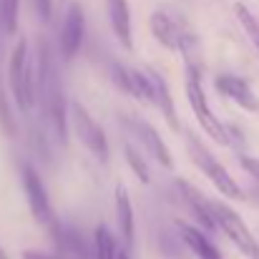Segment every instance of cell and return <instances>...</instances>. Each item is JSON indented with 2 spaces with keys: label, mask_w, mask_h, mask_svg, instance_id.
Returning a JSON list of instances; mask_svg holds the SVG:
<instances>
[{
  "label": "cell",
  "mask_w": 259,
  "mask_h": 259,
  "mask_svg": "<svg viewBox=\"0 0 259 259\" xmlns=\"http://www.w3.org/2000/svg\"><path fill=\"white\" fill-rule=\"evenodd\" d=\"M23 176V191H25V199H28V206H30V214L35 217L38 224L43 227H56V217H53V206H51V199H48V191L40 181L38 171L28 164H23L20 169Z\"/></svg>",
  "instance_id": "9c48e42d"
},
{
  "label": "cell",
  "mask_w": 259,
  "mask_h": 259,
  "mask_svg": "<svg viewBox=\"0 0 259 259\" xmlns=\"http://www.w3.org/2000/svg\"><path fill=\"white\" fill-rule=\"evenodd\" d=\"M149 25H151L154 38H156L164 48H169V51H179V53L189 56L191 48L196 46L194 33H191L181 20H176L174 15H169L166 10H156V13H151Z\"/></svg>",
  "instance_id": "52a82bcc"
},
{
  "label": "cell",
  "mask_w": 259,
  "mask_h": 259,
  "mask_svg": "<svg viewBox=\"0 0 259 259\" xmlns=\"http://www.w3.org/2000/svg\"><path fill=\"white\" fill-rule=\"evenodd\" d=\"M239 164H242V169L249 174L254 181L259 184V159H254V156H242L239 159Z\"/></svg>",
  "instance_id": "603a6c76"
},
{
  "label": "cell",
  "mask_w": 259,
  "mask_h": 259,
  "mask_svg": "<svg viewBox=\"0 0 259 259\" xmlns=\"http://www.w3.org/2000/svg\"><path fill=\"white\" fill-rule=\"evenodd\" d=\"M209 204H211V214H214L217 229H222V232L234 242V247H237L244 257L259 259V242H257V237L249 232V227L244 224V219H242L232 206H227V204H222V201H211V199H209Z\"/></svg>",
  "instance_id": "5b68a950"
},
{
  "label": "cell",
  "mask_w": 259,
  "mask_h": 259,
  "mask_svg": "<svg viewBox=\"0 0 259 259\" xmlns=\"http://www.w3.org/2000/svg\"><path fill=\"white\" fill-rule=\"evenodd\" d=\"M0 126L5 134H15V123H13V116H10V108H8V98L3 93V86H0Z\"/></svg>",
  "instance_id": "44dd1931"
},
{
  "label": "cell",
  "mask_w": 259,
  "mask_h": 259,
  "mask_svg": "<svg viewBox=\"0 0 259 259\" xmlns=\"http://www.w3.org/2000/svg\"><path fill=\"white\" fill-rule=\"evenodd\" d=\"M38 91H40L46 121H48L56 141L63 146L66 139H68V101L63 96L58 68H56V63H53L51 51H48L46 43L40 46V78H38Z\"/></svg>",
  "instance_id": "6da1fadb"
},
{
  "label": "cell",
  "mask_w": 259,
  "mask_h": 259,
  "mask_svg": "<svg viewBox=\"0 0 259 259\" xmlns=\"http://www.w3.org/2000/svg\"><path fill=\"white\" fill-rule=\"evenodd\" d=\"M30 3H33V8H35L38 18H40L43 23H48V20H51V15H53V0H30Z\"/></svg>",
  "instance_id": "7402d4cb"
},
{
  "label": "cell",
  "mask_w": 259,
  "mask_h": 259,
  "mask_svg": "<svg viewBox=\"0 0 259 259\" xmlns=\"http://www.w3.org/2000/svg\"><path fill=\"white\" fill-rule=\"evenodd\" d=\"M25 259H68V257H48V254H40V252H25Z\"/></svg>",
  "instance_id": "cb8c5ba5"
},
{
  "label": "cell",
  "mask_w": 259,
  "mask_h": 259,
  "mask_svg": "<svg viewBox=\"0 0 259 259\" xmlns=\"http://www.w3.org/2000/svg\"><path fill=\"white\" fill-rule=\"evenodd\" d=\"M121 123H123V128L149 151V156H154V161H159L164 169H174V159H171V151H169V146L164 144V139L159 136V131L151 126V123H146L144 118H139V116H121Z\"/></svg>",
  "instance_id": "ba28073f"
},
{
  "label": "cell",
  "mask_w": 259,
  "mask_h": 259,
  "mask_svg": "<svg viewBox=\"0 0 259 259\" xmlns=\"http://www.w3.org/2000/svg\"><path fill=\"white\" fill-rule=\"evenodd\" d=\"M118 259H128V254L126 252H118Z\"/></svg>",
  "instance_id": "d4e9b609"
},
{
  "label": "cell",
  "mask_w": 259,
  "mask_h": 259,
  "mask_svg": "<svg viewBox=\"0 0 259 259\" xmlns=\"http://www.w3.org/2000/svg\"><path fill=\"white\" fill-rule=\"evenodd\" d=\"M184 91H186V101L199 121V126L222 146H232V139H229V128L211 113L209 108V101H206V93H204V86H201V76L199 71L194 68V63L186 58V81H184Z\"/></svg>",
  "instance_id": "7a4b0ae2"
},
{
  "label": "cell",
  "mask_w": 259,
  "mask_h": 259,
  "mask_svg": "<svg viewBox=\"0 0 259 259\" xmlns=\"http://www.w3.org/2000/svg\"><path fill=\"white\" fill-rule=\"evenodd\" d=\"M234 13H237V18H239L242 28L247 30L249 40H252V43L259 48V20L254 18V13H252L244 3H237V5H234Z\"/></svg>",
  "instance_id": "d6986e66"
},
{
  "label": "cell",
  "mask_w": 259,
  "mask_h": 259,
  "mask_svg": "<svg viewBox=\"0 0 259 259\" xmlns=\"http://www.w3.org/2000/svg\"><path fill=\"white\" fill-rule=\"evenodd\" d=\"M116 217H118L121 237H123L126 247H131L134 244V206H131L126 186H121V184L116 186Z\"/></svg>",
  "instance_id": "2e32d148"
},
{
  "label": "cell",
  "mask_w": 259,
  "mask_h": 259,
  "mask_svg": "<svg viewBox=\"0 0 259 259\" xmlns=\"http://www.w3.org/2000/svg\"><path fill=\"white\" fill-rule=\"evenodd\" d=\"M93 244H96V259H118L116 242H113V237H111V232L106 227H98L96 229Z\"/></svg>",
  "instance_id": "e0dca14e"
},
{
  "label": "cell",
  "mask_w": 259,
  "mask_h": 259,
  "mask_svg": "<svg viewBox=\"0 0 259 259\" xmlns=\"http://www.w3.org/2000/svg\"><path fill=\"white\" fill-rule=\"evenodd\" d=\"M106 10H108V23L113 28V35L118 38V43L131 51L134 48V38H131V10L126 0H106Z\"/></svg>",
  "instance_id": "5bb4252c"
},
{
  "label": "cell",
  "mask_w": 259,
  "mask_h": 259,
  "mask_svg": "<svg viewBox=\"0 0 259 259\" xmlns=\"http://www.w3.org/2000/svg\"><path fill=\"white\" fill-rule=\"evenodd\" d=\"M83 30H86V18H83V8L78 3L68 5L66 18H63V28H61V56L66 61H71L83 43Z\"/></svg>",
  "instance_id": "8fae6325"
},
{
  "label": "cell",
  "mask_w": 259,
  "mask_h": 259,
  "mask_svg": "<svg viewBox=\"0 0 259 259\" xmlns=\"http://www.w3.org/2000/svg\"><path fill=\"white\" fill-rule=\"evenodd\" d=\"M123 156H126V164L131 166V171L134 176L141 181V184H149L151 181V176H149V166H146V161H144V156L131 146V144H126V149H123Z\"/></svg>",
  "instance_id": "ffe728a7"
},
{
  "label": "cell",
  "mask_w": 259,
  "mask_h": 259,
  "mask_svg": "<svg viewBox=\"0 0 259 259\" xmlns=\"http://www.w3.org/2000/svg\"><path fill=\"white\" fill-rule=\"evenodd\" d=\"M141 83H144V103H151L154 108L161 111V116L166 118V123L171 128H179V118H176V108H174V98L169 93L166 81L161 78V73L156 71H141Z\"/></svg>",
  "instance_id": "30bf717a"
},
{
  "label": "cell",
  "mask_w": 259,
  "mask_h": 259,
  "mask_svg": "<svg viewBox=\"0 0 259 259\" xmlns=\"http://www.w3.org/2000/svg\"><path fill=\"white\" fill-rule=\"evenodd\" d=\"M18 8L20 0H0V30L13 35L18 30Z\"/></svg>",
  "instance_id": "ac0fdd59"
},
{
  "label": "cell",
  "mask_w": 259,
  "mask_h": 259,
  "mask_svg": "<svg viewBox=\"0 0 259 259\" xmlns=\"http://www.w3.org/2000/svg\"><path fill=\"white\" fill-rule=\"evenodd\" d=\"M176 189H179L184 204L189 206V211L194 214V219H196L204 229L214 232L217 224H214V214H211V204H209V199H206L196 186H191V184L184 181V179H176Z\"/></svg>",
  "instance_id": "7c38bea8"
},
{
  "label": "cell",
  "mask_w": 259,
  "mask_h": 259,
  "mask_svg": "<svg viewBox=\"0 0 259 259\" xmlns=\"http://www.w3.org/2000/svg\"><path fill=\"white\" fill-rule=\"evenodd\" d=\"M0 259H8V257H5V252H3V249H0Z\"/></svg>",
  "instance_id": "484cf974"
},
{
  "label": "cell",
  "mask_w": 259,
  "mask_h": 259,
  "mask_svg": "<svg viewBox=\"0 0 259 259\" xmlns=\"http://www.w3.org/2000/svg\"><path fill=\"white\" fill-rule=\"evenodd\" d=\"M179 229H181V239H184V244L194 252V257L196 259H222L219 249L214 247V242H211L201 229H196L194 224H179Z\"/></svg>",
  "instance_id": "9a60e30c"
},
{
  "label": "cell",
  "mask_w": 259,
  "mask_h": 259,
  "mask_svg": "<svg viewBox=\"0 0 259 259\" xmlns=\"http://www.w3.org/2000/svg\"><path fill=\"white\" fill-rule=\"evenodd\" d=\"M68 123H73V134L78 136V141L86 146L98 161L108 159V139H106L101 123L88 113L78 101L68 103Z\"/></svg>",
  "instance_id": "8992f818"
},
{
  "label": "cell",
  "mask_w": 259,
  "mask_h": 259,
  "mask_svg": "<svg viewBox=\"0 0 259 259\" xmlns=\"http://www.w3.org/2000/svg\"><path fill=\"white\" fill-rule=\"evenodd\" d=\"M8 73H10V88H13V98H15L18 108L23 113H30V108L35 103V83H33V66H30V53H28L25 38H20L15 43Z\"/></svg>",
  "instance_id": "277c9868"
},
{
  "label": "cell",
  "mask_w": 259,
  "mask_h": 259,
  "mask_svg": "<svg viewBox=\"0 0 259 259\" xmlns=\"http://www.w3.org/2000/svg\"><path fill=\"white\" fill-rule=\"evenodd\" d=\"M217 91L222 96H227L229 101H234L237 106H242L244 111H259V98L257 93L252 91V86L239 78V76H219L217 78Z\"/></svg>",
  "instance_id": "4fadbf2b"
},
{
  "label": "cell",
  "mask_w": 259,
  "mask_h": 259,
  "mask_svg": "<svg viewBox=\"0 0 259 259\" xmlns=\"http://www.w3.org/2000/svg\"><path fill=\"white\" fill-rule=\"evenodd\" d=\"M186 151L191 156V161L201 169V174L224 194V196H232V199H244V191L242 186L234 181V176L224 169V164L219 159L211 156V151L201 144V139H196L194 134H186Z\"/></svg>",
  "instance_id": "3957f363"
}]
</instances>
